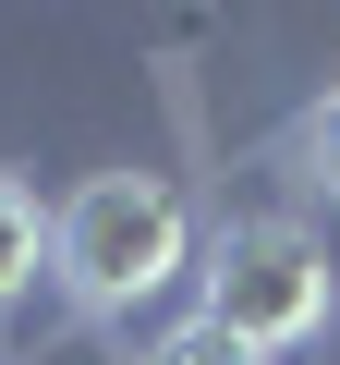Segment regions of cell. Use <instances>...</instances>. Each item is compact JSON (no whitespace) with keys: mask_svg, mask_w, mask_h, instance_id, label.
<instances>
[{"mask_svg":"<svg viewBox=\"0 0 340 365\" xmlns=\"http://www.w3.org/2000/svg\"><path fill=\"white\" fill-rule=\"evenodd\" d=\"M49 280L85 317H134L170 280H195V207L158 170H97V182H73L49 207Z\"/></svg>","mask_w":340,"mask_h":365,"instance_id":"1","label":"cell"},{"mask_svg":"<svg viewBox=\"0 0 340 365\" xmlns=\"http://www.w3.org/2000/svg\"><path fill=\"white\" fill-rule=\"evenodd\" d=\"M195 280H207L195 317H219V329L255 341V353H292V341L328 329V244L292 232V220H219V232L195 244Z\"/></svg>","mask_w":340,"mask_h":365,"instance_id":"2","label":"cell"},{"mask_svg":"<svg viewBox=\"0 0 340 365\" xmlns=\"http://www.w3.org/2000/svg\"><path fill=\"white\" fill-rule=\"evenodd\" d=\"M37 268H49V207H37V182L0 170V304H13Z\"/></svg>","mask_w":340,"mask_h":365,"instance_id":"3","label":"cell"},{"mask_svg":"<svg viewBox=\"0 0 340 365\" xmlns=\"http://www.w3.org/2000/svg\"><path fill=\"white\" fill-rule=\"evenodd\" d=\"M134 365H267V353H255V341H231L219 317H170V329H158Z\"/></svg>","mask_w":340,"mask_h":365,"instance_id":"4","label":"cell"},{"mask_svg":"<svg viewBox=\"0 0 340 365\" xmlns=\"http://www.w3.org/2000/svg\"><path fill=\"white\" fill-rule=\"evenodd\" d=\"M292 158H304V182H316V195L340 207V86H328V98L292 122Z\"/></svg>","mask_w":340,"mask_h":365,"instance_id":"5","label":"cell"}]
</instances>
